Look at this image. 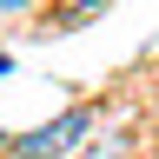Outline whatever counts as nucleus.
Returning <instances> with one entry per match:
<instances>
[{
    "label": "nucleus",
    "instance_id": "obj_1",
    "mask_svg": "<svg viewBox=\"0 0 159 159\" xmlns=\"http://www.w3.org/2000/svg\"><path fill=\"white\" fill-rule=\"evenodd\" d=\"M93 106H73V113H60L53 126H40V133H20L13 139V152L20 159H66V152H80L86 146V133H93Z\"/></svg>",
    "mask_w": 159,
    "mask_h": 159
},
{
    "label": "nucleus",
    "instance_id": "obj_2",
    "mask_svg": "<svg viewBox=\"0 0 159 159\" xmlns=\"http://www.w3.org/2000/svg\"><path fill=\"white\" fill-rule=\"evenodd\" d=\"M7 66H13V60H7V53H0V73H7Z\"/></svg>",
    "mask_w": 159,
    "mask_h": 159
},
{
    "label": "nucleus",
    "instance_id": "obj_3",
    "mask_svg": "<svg viewBox=\"0 0 159 159\" xmlns=\"http://www.w3.org/2000/svg\"><path fill=\"white\" fill-rule=\"evenodd\" d=\"M13 159H20V152H13Z\"/></svg>",
    "mask_w": 159,
    "mask_h": 159
}]
</instances>
